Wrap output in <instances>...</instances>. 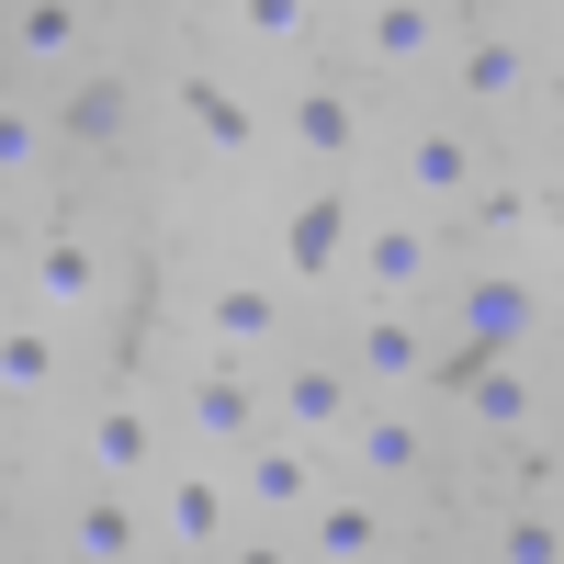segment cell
<instances>
[{"mask_svg": "<svg viewBox=\"0 0 564 564\" xmlns=\"http://www.w3.org/2000/svg\"><path fill=\"white\" fill-rule=\"evenodd\" d=\"M339 271L361 282V305H430L441 282H452V226H441V215H417V204H395V215L350 226Z\"/></svg>", "mask_w": 564, "mask_h": 564, "instance_id": "obj_1", "label": "cell"}, {"mask_svg": "<svg viewBox=\"0 0 564 564\" xmlns=\"http://www.w3.org/2000/svg\"><path fill=\"white\" fill-rule=\"evenodd\" d=\"M170 430H181V441H204V452H238V441H260V430H271V395H260V372L204 350L193 372H181V395H170Z\"/></svg>", "mask_w": 564, "mask_h": 564, "instance_id": "obj_2", "label": "cell"}, {"mask_svg": "<svg viewBox=\"0 0 564 564\" xmlns=\"http://www.w3.org/2000/svg\"><path fill=\"white\" fill-rule=\"evenodd\" d=\"M260 395H271V430H294V441H316V452H339V430L361 417L350 361H327V350H282Z\"/></svg>", "mask_w": 564, "mask_h": 564, "instance_id": "obj_3", "label": "cell"}, {"mask_svg": "<svg viewBox=\"0 0 564 564\" xmlns=\"http://www.w3.org/2000/svg\"><path fill=\"white\" fill-rule=\"evenodd\" d=\"M350 384H361V395H417V384H441V327L417 316V305H361Z\"/></svg>", "mask_w": 564, "mask_h": 564, "instance_id": "obj_4", "label": "cell"}, {"mask_svg": "<svg viewBox=\"0 0 564 564\" xmlns=\"http://www.w3.org/2000/svg\"><path fill=\"white\" fill-rule=\"evenodd\" d=\"M475 193H486V148H475L463 124H417L406 148H395V204L463 226V204H475Z\"/></svg>", "mask_w": 564, "mask_h": 564, "instance_id": "obj_5", "label": "cell"}, {"mask_svg": "<svg viewBox=\"0 0 564 564\" xmlns=\"http://www.w3.org/2000/svg\"><path fill=\"white\" fill-rule=\"evenodd\" d=\"M452 361H486V350H531L542 339V294L520 271H475V282H452Z\"/></svg>", "mask_w": 564, "mask_h": 564, "instance_id": "obj_6", "label": "cell"}, {"mask_svg": "<svg viewBox=\"0 0 564 564\" xmlns=\"http://www.w3.org/2000/svg\"><path fill=\"white\" fill-rule=\"evenodd\" d=\"M226 486H238L249 520H305V497H316L327 475H316V441L260 430V441H238V475H226Z\"/></svg>", "mask_w": 564, "mask_h": 564, "instance_id": "obj_7", "label": "cell"}, {"mask_svg": "<svg viewBox=\"0 0 564 564\" xmlns=\"http://www.w3.org/2000/svg\"><path fill=\"white\" fill-rule=\"evenodd\" d=\"M531 90H542V57L520 34H463L452 45V102L463 113H520Z\"/></svg>", "mask_w": 564, "mask_h": 564, "instance_id": "obj_8", "label": "cell"}, {"mask_svg": "<svg viewBox=\"0 0 564 564\" xmlns=\"http://www.w3.org/2000/svg\"><path fill=\"white\" fill-rule=\"evenodd\" d=\"M282 148L316 159V170H350L361 159V113H350V90L327 79V68H305L294 90H282Z\"/></svg>", "mask_w": 564, "mask_h": 564, "instance_id": "obj_9", "label": "cell"}, {"mask_svg": "<svg viewBox=\"0 0 564 564\" xmlns=\"http://www.w3.org/2000/svg\"><path fill=\"white\" fill-rule=\"evenodd\" d=\"M23 282H34V316H90V305H102V249H90L79 238V226H45V238L23 249Z\"/></svg>", "mask_w": 564, "mask_h": 564, "instance_id": "obj_10", "label": "cell"}, {"mask_svg": "<svg viewBox=\"0 0 564 564\" xmlns=\"http://www.w3.org/2000/svg\"><path fill=\"white\" fill-rule=\"evenodd\" d=\"M226 531H238V486L204 475V463H170V486H159V542H170V553H226Z\"/></svg>", "mask_w": 564, "mask_h": 564, "instance_id": "obj_11", "label": "cell"}, {"mask_svg": "<svg viewBox=\"0 0 564 564\" xmlns=\"http://www.w3.org/2000/svg\"><path fill=\"white\" fill-rule=\"evenodd\" d=\"M339 452L361 463V486H406V475H430V430H417L395 395H361V417L339 430Z\"/></svg>", "mask_w": 564, "mask_h": 564, "instance_id": "obj_12", "label": "cell"}, {"mask_svg": "<svg viewBox=\"0 0 564 564\" xmlns=\"http://www.w3.org/2000/svg\"><path fill=\"white\" fill-rule=\"evenodd\" d=\"M441 57H452L441 0H372L361 12V68H441Z\"/></svg>", "mask_w": 564, "mask_h": 564, "instance_id": "obj_13", "label": "cell"}, {"mask_svg": "<svg viewBox=\"0 0 564 564\" xmlns=\"http://www.w3.org/2000/svg\"><path fill=\"white\" fill-rule=\"evenodd\" d=\"M193 339H204L215 361H260V350L282 339L271 282H215V294H204V316H193Z\"/></svg>", "mask_w": 564, "mask_h": 564, "instance_id": "obj_14", "label": "cell"}, {"mask_svg": "<svg viewBox=\"0 0 564 564\" xmlns=\"http://www.w3.org/2000/svg\"><path fill=\"white\" fill-rule=\"evenodd\" d=\"M57 542H68L79 564H124V553H148L159 531H148V508H135L124 486H102V475H90V497L68 508V531H57Z\"/></svg>", "mask_w": 564, "mask_h": 564, "instance_id": "obj_15", "label": "cell"}, {"mask_svg": "<svg viewBox=\"0 0 564 564\" xmlns=\"http://www.w3.org/2000/svg\"><path fill=\"white\" fill-rule=\"evenodd\" d=\"M395 542V520H384V508H372V497H305V553L316 564H372V553H384Z\"/></svg>", "mask_w": 564, "mask_h": 564, "instance_id": "obj_16", "label": "cell"}, {"mask_svg": "<svg viewBox=\"0 0 564 564\" xmlns=\"http://www.w3.org/2000/svg\"><path fill=\"white\" fill-rule=\"evenodd\" d=\"M57 372H68V339H57V316H0V406H34V395H57Z\"/></svg>", "mask_w": 564, "mask_h": 564, "instance_id": "obj_17", "label": "cell"}, {"mask_svg": "<svg viewBox=\"0 0 564 564\" xmlns=\"http://www.w3.org/2000/svg\"><path fill=\"white\" fill-rule=\"evenodd\" d=\"M79 463H90L102 486H135V475H159V417H148V406H102V417L79 430Z\"/></svg>", "mask_w": 564, "mask_h": 564, "instance_id": "obj_18", "label": "cell"}, {"mask_svg": "<svg viewBox=\"0 0 564 564\" xmlns=\"http://www.w3.org/2000/svg\"><path fill=\"white\" fill-rule=\"evenodd\" d=\"M12 57L23 68H79L90 57V0H12Z\"/></svg>", "mask_w": 564, "mask_h": 564, "instance_id": "obj_19", "label": "cell"}, {"mask_svg": "<svg viewBox=\"0 0 564 564\" xmlns=\"http://www.w3.org/2000/svg\"><path fill=\"white\" fill-rule=\"evenodd\" d=\"M181 113H193V135H204L215 159H260V113H249L215 68H181Z\"/></svg>", "mask_w": 564, "mask_h": 564, "instance_id": "obj_20", "label": "cell"}, {"mask_svg": "<svg viewBox=\"0 0 564 564\" xmlns=\"http://www.w3.org/2000/svg\"><path fill=\"white\" fill-rule=\"evenodd\" d=\"M124 113H135V90H124L113 68H79L57 124H68V148H113V135H124Z\"/></svg>", "mask_w": 564, "mask_h": 564, "instance_id": "obj_21", "label": "cell"}, {"mask_svg": "<svg viewBox=\"0 0 564 564\" xmlns=\"http://www.w3.org/2000/svg\"><path fill=\"white\" fill-rule=\"evenodd\" d=\"M339 249H350V204H339V193H316V204L294 215V249H282V260L316 282V271H339Z\"/></svg>", "mask_w": 564, "mask_h": 564, "instance_id": "obj_22", "label": "cell"}, {"mask_svg": "<svg viewBox=\"0 0 564 564\" xmlns=\"http://www.w3.org/2000/svg\"><path fill=\"white\" fill-rule=\"evenodd\" d=\"M486 553L497 564H564V520L553 508H508V520L486 531Z\"/></svg>", "mask_w": 564, "mask_h": 564, "instance_id": "obj_23", "label": "cell"}, {"mask_svg": "<svg viewBox=\"0 0 564 564\" xmlns=\"http://www.w3.org/2000/svg\"><path fill=\"white\" fill-rule=\"evenodd\" d=\"M45 148H57V135H45V113H34V102H12V90H0V181L45 170Z\"/></svg>", "mask_w": 564, "mask_h": 564, "instance_id": "obj_24", "label": "cell"}, {"mask_svg": "<svg viewBox=\"0 0 564 564\" xmlns=\"http://www.w3.org/2000/svg\"><path fill=\"white\" fill-rule=\"evenodd\" d=\"M238 34H260V45H305V34H316V0H238Z\"/></svg>", "mask_w": 564, "mask_h": 564, "instance_id": "obj_25", "label": "cell"}, {"mask_svg": "<svg viewBox=\"0 0 564 564\" xmlns=\"http://www.w3.org/2000/svg\"><path fill=\"white\" fill-rule=\"evenodd\" d=\"M542 395L564 406V327H542Z\"/></svg>", "mask_w": 564, "mask_h": 564, "instance_id": "obj_26", "label": "cell"}, {"mask_svg": "<svg viewBox=\"0 0 564 564\" xmlns=\"http://www.w3.org/2000/svg\"><path fill=\"white\" fill-rule=\"evenodd\" d=\"M12 520H23V508H12V486H0V553H12Z\"/></svg>", "mask_w": 564, "mask_h": 564, "instance_id": "obj_27", "label": "cell"}, {"mask_svg": "<svg viewBox=\"0 0 564 564\" xmlns=\"http://www.w3.org/2000/svg\"><path fill=\"white\" fill-rule=\"evenodd\" d=\"M0 316H12V249H0Z\"/></svg>", "mask_w": 564, "mask_h": 564, "instance_id": "obj_28", "label": "cell"}]
</instances>
